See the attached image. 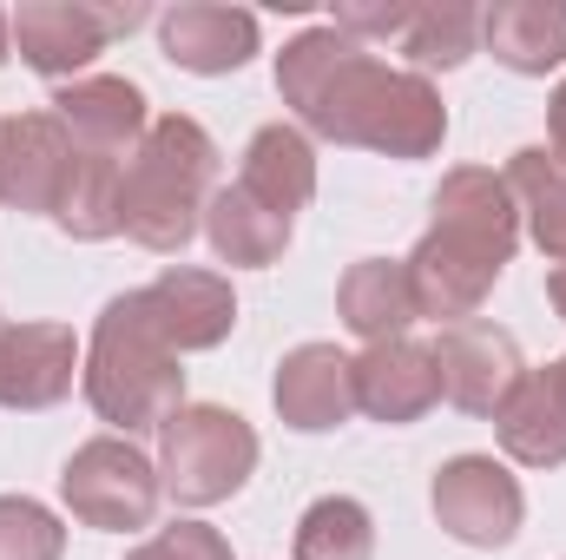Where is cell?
Returning <instances> with one entry per match:
<instances>
[{"instance_id":"cell-23","label":"cell","mask_w":566,"mask_h":560,"mask_svg":"<svg viewBox=\"0 0 566 560\" xmlns=\"http://www.w3.org/2000/svg\"><path fill=\"white\" fill-rule=\"evenodd\" d=\"M501 178H507V191H514L534 245H541V258L566 265V172L554 165V152L547 145H521Z\"/></svg>"},{"instance_id":"cell-5","label":"cell","mask_w":566,"mask_h":560,"mask_svg":"<svg viewBox=\"0 0 566 560\" xmlns=\"http://www.w3.org/2000/svg\"><path fill=\"white\" fill-rule=\"evenodd\" d=\"M258 468V428L224 403H185L158 428V481L178 508L231 501Z\"/></svg>"},{"instance_id":"cell-22","label":"cell","mask_w":566,"mask_h":560,"mask_svg":"<svg viewBox=\"0 0 566 560\" xmlns=\"http://www.w3.org/2000/svg\"><path fill=\"white\" fill-rule=\"evenodd\" d=\"M53 225L80 245H99V238H119L126 231V158H99V152H80L73 165V185L53 211Z\"/></svg>"},{"instance_id":"cell-10","label":"cell","mask_w":566,"mask_h":560,"mask_svg":"<svg viewBox=\"0 0 566 560\" xmlns=\"http://www.w3.org/2000/svg\"><path fill=\"white\" fill-rule=\"evenodd\" d=\"M73 165H80V145L53 113L7 120V133H0V205L53 218L66 185H73Z\"/></svg>"},{"instance_id":"cell-18","label":"cell","mask_w":566,"mask_h":560,"mask_svg":"<svg viewBox=\"0 0 566 560\" xmlns=\"http://www.w3.org/2000/svg\"><path fill=\"white\" fill-rule=\"evenodd\" d=\"M501 448L521 462V468H560L566 462V376L547 363V370H527L521 390L501 403Z\"/></svg>"},{"instance_id":"cell-9","label":"cell","mask_w":566,"mask_h":560,"mask_svg":"<svg viewBox=\"0 0 566 560\" xmlns=\"http://www.w3.org/2000/svg\"><path fill=\"white\" fill-rule=\"evenodd\" d=\"M434 370H441V396L461 409V416H501V403L521 390L527 363H521V343L501 330V323H448L434 343Z\"/></svg>"},{"instance_id":"cell-27","label":"cell","mask_w":566,"mask_h":560,"mask_svg":"<svg viewBox=\"0 0 566 560\" xmlns=\"http://www.w3.org/2000/svg\"><path fill=\"white\" fill-rule=\"evenodd\" d=\"M409 20H416V0H336V20L329 27L349 33V40H363V46H376V40L402 46Z\"/></svg>"},{"instance_id":"cell-2","label":"cell","mask_w":566,"mask_h":560,"mask_svg":"<svg viewBox=\"0 0 566 560\" xmlns=\"http://www.w3.org/2000/svg\"><path fill=\"white\" fill-rule=\"evenodd\" d=\"M514 245H521V205H514L507 178L488 172V165H454L441 178V191H434L428 238L402 258L416 310L434 317L441 330L468 323L488 303V290L501 283Z\"/></svg>"},{"instance_id":"cell-31","label":"cell","mask_w":566,"mask_h":560,"mask_svg":"<svg viewBox=\"0 0 566 560\" xmlns=\"http://www.w3.org/2000/svg\"><path fill=\"white\" fill-rule=\"evenodd\" d=\"M7 40H13V33H7V13H0V60H7Z\"/></svg>"},{"instance_id":"cell-11","label":"cell","mask_w":566,"mask_h":560,"mask_svg":"<svg viewBox=\"0 0 566 560\" xmlns=\"http://www.w3.org/2000/svg\"><path fill=\"white\" fill-rule=\"evenodd\" d=\"M139 303H145V317H151V330H158L178 356L218 350V343L238 330V297H231V278H218V271L171 265V271H158V278L139 290Z\"/></svg>"},{"instance_id":"cell-17","label":"cell","mask_w":566,"mask_h":560,"mask_svg":"<svg viewBox=\"0 0 566 560\" xmlns=\"http://www.w3.org/2000/svg\"><path fill=\"white\" fill-rule=\"evenodd\" d=\"M481 46L507 73H554L566 66V0H494L481 7Z\"/></svg>"},{"instance_id":"cell-28","label":"cell","mask_w":566,"mask_h":560,"mask_svg":"<svg viewBox=\"0 0 566 560\" xmlns=\"http://www.w3.org/2000/svg\"><path fill=\"white\" fill-rule=\"evenodd\" d=\"M547 139H554V165L566 172V80L554 86V100H547Z\"/></svg>"},{"instance_id":"cell-19","label":"cell","mask_w":566,"mask_h":560,"mask_svg":"<svg viewBox=\"0 0 566 560\" xmlns=\"http://www.w3.org/2000/svg\"><path fill=\"white\" fill-rule=\"evenodd\" d=\"M336 317L349 323V336L363 343H396L409 336V323L422 317L416 310V290H409V265L402 258H363L349 265L336 283Z\"/></svg>"},{"instance_id":"cell-29","label":"cell","mask_w":566,"mask_h":560,"mask_svg":"<svg viewBox=\"0 0 566 560\" xmlns=\"http://www.w3.org/2000/svg\"><path fill=\"white\" fill-rule=\"evenodd\" d=\"M547 297H554V310L566 317V265H554V271H547Z\"/></svg>"},{"instance_id":"cell-15","label":"cell","mask_w":566,"mask_h":560,"mask_svg":"<svg viewBox=\"0 0 566 560\" xmlns=\"http://www.w3.org/2000/svg\"><path fill=\"white\" fill-rule=\"evenodd\" d=\"M441 403V370H434V350L416 336H396V343H369L356 356V409L389 428L402 422H422Z\"/></svg>"},{"instance_id":"cell-33","label":"cell","mask_w":566,"mask_h":560,"mask_svg":"<svg viewBox=\"0 0 566 560\" xmlns=\"http://www.w3.org/2000/svg\"><path fill=\"white\" fill-rule=\"evenodd\" d=\"M0 133H7V120H0Z\"/></svg>"},{"instance_id":"cell-14","label":"cell","mask_w":566,"mask_h":560,"mask_svg":"<svg viewBox=\"0 0 566 560\" xmlns=\"http://www.w3.org/2000/svg\"><path fill=\"white\" fill-rule=\"evenodd\" d=\"M277 416L303 435H323V428H343L356 416V356H343L336 343H296L277 363Z\"/></svg>"},{"instance_id":"cell-6","label":"cell","mask_w":566,"mask_h":560,"mask_svg":"<svg viewBox=\"0 0 566 560\" xmlns=\"http://www.w3.org/2000/svg\"><path fill=\"white\" fill-rule=\"evenodd\" d=\"M60 495H66L73 521H86L99 535H139L158 515L165 481H158V462H145L126 435H93L60 468Z\"/></svg>"},{"instance_id":"cell-25","label":"cell","mask_w":566,"mask_h":560,"mask_svg":"<svg viewBox=\"0 0 566 560\" xmlns=\"http://www.w3.org/2000/svg\"><path fill=\"white\" fill-rule=\"evenodd\" d=\"M296 560H376V521L349 495H323L296 521Z\"/></svg>"},{"instance_id":"cell-1","label":"cell","mask_w":566,"mask_h":560,"mask_svg":"<svg viewBox=\"0 0 566 560\" xmlns=\"http://www.w3.org/2000/svg\"><path fill=\"white\" fill-rule=\"evenodd\" d=\"M277 93L303 133L363 145L382 158H434L448 139V106L422 73L376 60L336 27H303L277 53Z\"/></svg>"},{"instance_id":"cell-24","label":"cell","mask_w":566,"mask_h":560,"mask_svg":"<svg viewBox=\"0 0 566 560\" xmlns=\"http://www.w3.org/2000/svg\"><path fill=\"white\" fill-rule=\"evenodd\" d=\"M396 53H409V73H422V80L454 73L461 60L481 53V7L474 0H428V7H416Z\"/></svg>"},{"instance_id":"cell-8","label":"cell","mask_w":566,"mask_h":560,"mask_svg":"<svg viewBox=\"0 0 566 560\" xmlns=\"http://www.w3.org/2000/svg\"><path fill=\"white\" fill-rule=\"evenodd\" d=\"M434 521L461 541V548H507L527 521V495L521 481L494 462V455H454L434 468Z\"/></svg>"},{"instance_id":"cell-20","label":"cell","mask_w":566,"mask_h":560,"mask_svg":"<svg viewBox=\"0 0 566 560\" xmlns=\"http://www.w3.org/2000/svg\"><path fill=\"white\" fill-rule=\"evenodd\" d=\"M238 185L258 198V205H271L277 218H296L310 198H316V152H310V133L303 126H258L251 145H244V172H238Z\"/></svg>"},{"instance_id":"cell-3","label":"cell","mask_w":566,"mask_h":560,"mask_svg":"<svg viewBox=\"0 0 566 560\" xmlns=\"http://www.w3.org/2000/svg\"><path fill=\"white\" fill-rule=\"evenodd\" d=\"M80 383H86V403L93 416L113 422L126 442L145 428H165V422L185 409V370H178V350L151 330L139 290L113 297L93 323V343H86V363H80Z\"/></svg>"},{"instance_id":"cell-13","label":"cell","mask_w":566,"mask_h":560,"mask_svg":"<svg viewBox=\"0 0 566 560\" xmlns=\"http://www.w3.org/2000/svg\"><path fill=\"white\" fill-rule=\"evenodd\" d=\"M80 336L66 323H0V409H53L80 376Z\"/></svg>"},{"instance_id":"cell-4","label":"cell","mask_w":566,"mask_h":560,"mask_svg":"<svg viewBox=\"0 0 566 560\" xmlns=\"http://www.w3.org/2000/svg\"><path fill=\"white\" fill-rule=\"evenodd\" d=\"M218 191V145L198 120H151L139 152L126 158V238L171 258L205 231V205Z\"/></svg>"},{"instance_id":"cell-26","label":"cell","mask_w":566,"mask_h":560,"mask_svg":"<svg viewBox=\"0 0 566 560\" xmlns=\"http://www.w3.org/2000/svg\"><path fill=\"white\" fill-rule=\"evenodd\" d=\"M66 554V528L53 521V508L27 501V495H0V560H60Z\"/></svg>"},{"instance_id":"cell-12","label":"cell","mask_w":566,"mask_h":560,"mask_svg":"<svg viewBox=\"0 0 566 560\" xmlns=\"http://www.w3.org/2000/svg\"><path fill=\"white\" fill-rule=\"evenodd\" d=\"M53 120L73 133L80 152H99V158H133L139 139L151 133V113H145V93L119 73H80L53 93Z\"/></svg>"},{"instance_id":"cell-7","label":"cell","mask_w":566,"mask_h":560,"mask_svg":"<svg viewBox=\"0 0 566 560\" xmlns=\"http://www.w3.org/2000/svg\"><path fill=\"white\" fill-rule=\"evenodd\" d=\"M145 27V7H86V0H27L7 13L20 60L46 80H80L119 33Z\"/></svg>"},{"instance_id":"cell-30","label":"cell","mask_w":566,"mask_h":560,"mask_svg":"<svg viewBox=\"0 0 566 560\" xmlns=\"http://www.w3.org/2000/svg\"><path fill=\"white\" fill-rule=\"evenodd\" d=\"M126 560H158V554H151V541H139V548H133Z\"/></svg>"},{"instance_id":"cell-32","label":"cell","mask_w":566,"mask_h":560,"mask_svg":"<svg viewBox=\"0 0 566 560\" xmlns=\"http://www.w3.org/2000/svg\"><path fill=\"white\" fill-rule=\"evenodd\" d=\"M554 370H560V376H566V356H560V363H554Z\"/></svg>"},{"instance_id":"cell-21","label":"cell","mask_w":566,"mask_h":560,"mask_svg":"<svg viewBox=\"0 0 566 560\" xmlns=\"http://www.w3.org/2000/svg\"><path fill=\"white\" fill-rule=\"evenodd\" d=\"M205 238L218 251V265H238V271H264L290 251V218H277L271 205H258L244 185H218L211 205H205Z\"/></svg>"},{"instance_id":"cell-16","label":"cell","mask_w":566,"mask_h":560,"mask_svg":"<svg viewBox=\"0 0 566 560\" xmlns=\"http://www.w3.org/2000/svg\"><path fill=\"white\" fill-rule=\"evenodd\" d=\"M158 46L185 73H238L258 53V13L218 7V0H185L158 13Z\"/></svg>"}]
</instances>
